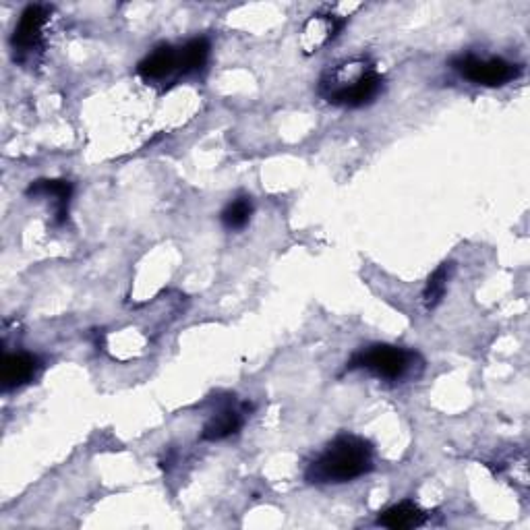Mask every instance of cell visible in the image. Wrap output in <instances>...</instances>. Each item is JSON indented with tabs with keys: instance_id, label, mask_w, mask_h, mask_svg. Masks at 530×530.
I'll return each instance as SVG.
<instances>
[{
	"instance_id": "1",
	"label": "cell",
	"mask_w": 530,
	"mask_h": 530,
	"mask_svg": "<svg viewBox=\"0 0 530 530\" xmlns=\"http://www.w3.org/2000/svg\"><path fill=\"white\" fill-rule=\"evenodd\" d=\"M373 470V448L359 435H338L309 466L305 479L313 485H342Z\"/></svg>"
},
{
	"instance_id": "2",
	"label": "cell",
	"mask_w": 530,
	"mask_h": 530,
	"mask_svg": "<svg viewBox=\"0 0 530 530\" xmlns=\"http://www.w3.org/2000/svg\"><path fill=\"white\" fill-rule=\"evenodd\" d=\"M381 92H384V77L367 58L344 61L319 81V96L340 108L369 106Z\"/></svg>"
},
{
	"instance_id": "3",
	"label": "cell",
	"mask_w": 530,
	"mask_h": 530,
	"mask_svg": "<svg viewBox=\"0 0 530 530\" xmlns=\"http://www.w3.org/2000/svg\"><path fill=\"white\" fill-rule=\"evenodd\" d=\"M417 365H421L417 352L392 344H375L355 352L346 363V371L363 369L384 381H402L412 375Z\"/></svg>"
},
{
	"instance_id": "4",
	"label": "cell",
	"mask_w": 530,
	"mask_h": 530,
	"mask_svg": "<svg viewBox=\"0 0 530 530\" xmlns=\"http://www.w3.org/2000/svg\"><path fill=\"white\" fill-rule=\"evenodd\" d=\"M50 15L52 9L46 5H29L23 9L11 38L13 56L17 63L21 65L36 63V58L44 52L46 27Z\"/></svg>"
},
{
	"instance_id": "5",
	"label": "cell",
	"mask_w": 530,
	"mask_h": 530,
	"mask_svg": "<svg viewBox=\"0 0 530 530\" xmlns=\"http://www.w3.org/2000/svg\"><path fill=\"white\" fill-rule=\"evenodd\" d=\"M452 69H456L464 79L485 87H502L520 77L522 67L506 61V58L491 56L481 58L475 54H462L452 61Z\"/></svg>"
},
{
	"instance_id": "6",
	"label": "cell",
	"mask_w": 530,
	"mask_h": 530,
	"mask_svg": "<svg viewBox=\"0 0 530 530\" xmlns=\"http://www.w3.org/2000/svg\"><path fill=\"white\" fill-rule=\"evenodd\" d=\"M137 75L147 83H166L179 77H187L181 46L174 48L162 44L147 54L137 65Z\"/></svg>"
},
{
	"instance_id": "7",
	"label": "cell",
	"mask_w": 530,
	"mask_h": 530,
	"mask_svg": "<svg viewBox=\"0 0 530 530\" xmlns=\"http://www.w3.org/2000/svg\"><path fill=\"white\" fill-rule=\"evenodd\" d=\"M346 25V17L334 13H317L313 15L301 32V48L305 54H315L323 46H328L332 40L340 36Z\"/></svg>"
},
{
	"instance_id": "8",
	"label": "cell",
	"mask_w": 530,
	"mask_h": 530,
	"mask_svg": "<svg viewBox=\"0 0 530 530\" xmlns=\"http://www.w3.org/2000/svg\"><path fill=\"white\" fill-rule=\"evenodd\" d=\"M249 404H226L218 412H214V417L205 423L201 431L203 441H222L232 435H237L247 419Z\"/></svg>"
},
{
	"instance_id": "9",
	"label": "cell",
	"mask_w": 530,
	"mask_h": 530,
	"mask_svg": "<svg viewBox=\"0 0 530 530\" xmlns=\"http://www.w3.org/2000/svg\"><path fill=\"white\" fill-rule=\"evenodd\" d=\"M27 197L32 199H46L52 203L54 210V224H65L69 218V205L73 199V185L63 179L52 181H36L27 187Z\"/></svg>"
},
{
	"instance_id": "10",
	"label": "cell",
	"mask_w": 530,
	"mask_h": 530,
	"mask_svg": "<svg viewBox=\"0 0 530 530\" xmlns=\"http://www.w3.org/2000/svg\"><path fill=\"white\" fill-rule=\"evenodd\" d=\"M40 367V359L32 352H11L3 363V390L11 392L32 384Z\"/></svg>"
},
{
	"instance_id": "11",
	"label": "cell",
	"mask_w": 530,
	"mask_h": 530,
	"mask_svg": "<svg viewBox=\"0 0 530 530\" xmlns=\"http://www.w3.org/2000/svg\"><path fill=\"white\" fill-rule=\"evenodd\" d=\"M425 522H427V512H423L415 502H410V499H404V502L390 506L377 518L379 526H386L392 530L419 528Z\"/></svg>"
},
{
	"instance_id": "12",
	"label": "cell",
	"mask_w": 530,
	"mask_h": 530,
	"mask_svg": "<svg viewBox=\"0 0 530 530\" xmlns=\"http://www.w3.org/2000/svg\"><path fill=\"white\" fill-rule=\"evenodd\" d=\"M452 270H454L452 263H441L439 268L429 276L425 290H423V303H425L427 311H433L441 301H444Z\"/></svg>"
},
{
	"instance_id": "13",
	"label": "cell",
	"mask_w": 530,
	"mask_h": 530,
	"mask_svg": "<svg viewBox=\"0 0 530 530\" xmlns=\"http://www.w3.org/2000/svg\"><path fill=\"white\" fill-rule=\"evenodd\" d=\"M253 216V201L247 195H241L237 199H232L220 214L222 226L226 230H243Z\"/></svg>"
},
{
	"instance_id": "14",
	"label": "cell",
	"mask_w": 530,
	"mask_h": 530,
	"mask_svg": "<svg viewBox=\"0 0 530 530\" xmlns=\"http://www.w3.org/2000/svg\"><path fill=\"white\" fill-rule=\"evenodd\" d=\"M183 52V63H185V73L193 75L199 73L210 61L212 44L208 38H193L187 44L181 46Z\"/></svg>"
}]
</instances>
